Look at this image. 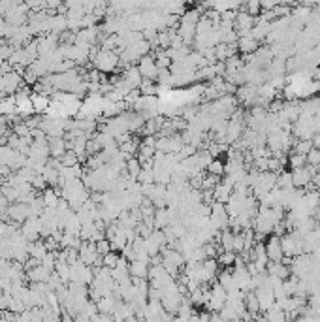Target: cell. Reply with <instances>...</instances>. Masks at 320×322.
Masks as SVG:
<instances>
[{
    "mask_svg": "<svg viewBox=\"0 0 320 322\" xmlns=\"http://www.w3.org/2000/svg\"><path fill=\"white\" fill-rule=\"evenodd\" d=\"M8 217L17 225H23L30 217V203L25 202H14L8 205Z\"/></svg>",
    "mask_w": 320,
    "mask_h": 322,
    "instance_id": "cell-4",
    "label": "cell"
},
{
    "mask_svg": "<svg viewBox=\"0 0 320 322\" xmlns=\"http://www.w3.org/2000/svg\"><path fill=\"white\" fill-rule=\"evenodd\" d=\"M266 271H268L269 275H275V277L283 279V281L292 275L290 264L283 262V260H277V262H271V260H269L268 266H266Z\"/></svg>",
    "mask_w": 320,
    "mask_h": 322,
    "instance_id": "cell-10",
    "label": "cell"
},
{
    "mask_svg": "<svg viewBox=\"0 0 320 322\" xmlns=\"http://www.w3.org/2000/svg\"><path fill=\"white\" fill-rule=\"evenodd\" d=\"M277 187L279 188H294V179H292V170H281L277 173Z\"/></svg>",
    "mask_w": 320,
    "mask_h": 322,
    "instance_id": "cell-21",
    "label": "cell"
},
{
    "mask_svg": "<svg viewBox=\"0 0 320 322\" xmlns=\"http://www.w3.org/2000/svg\"><path fill=\"white\" fill-rule=\"evenodd\" d=\"M136 181L140 183V185H147V183H155V172H153V168L151 166H143L140 173H138V177Z\"/></svg>",
    "mask_w": 320,
    "mask_h": 322,
    "instance_id": "cell-23",
    "label": "cell"
},
{
    "mask_svg": "<svg viewBox=\"0 0 320 322\" xmlns=\"http://www.w3.org/2000/svg\"><path fill=\"white\" fill-rule=\"evenodd\" d=\"M30 100H32V105H34V112L36 113H45V110L51 104V98L44 94V92H32Z\"/></svg>",
    "mask_w": 320,
    "mask_h": 322,
    "instance_id": "cell-15",
    "label": "cell"
},
{
    "mask_svg": "<svg viewBox=\"0 0 320 322\" xmlns=\"http://www.w3.org/2000/svg\"><path fill=\"white\" fill-rule=\"evenodd\" d=\"M47 253H49V251H47V245H45L44 238H40V240L36 241H29V256L38 258V260L42 262V258H44Z\"/></svg>",
    "mask_w": 320,
    "mask_h": 322,
    "instance_id": "cell-14",
    "label": "cell"
},
{
    "mask_svg": "<svg viewBox=\"0 0 320 322\" xmlns=\"http://www.w3.org/2000/svg\"><path fill=\"white\" fill-rule=\"evenodd\" d=\"M17 113V104H15V94L14 96H4L0 98V115L4 117H10Z\"/></svg>",
    "mask_w": 320,
    "mask_h": 322,
    "instance_id": "cell-18",
    "label": "cell"
},
{
    "mask_svg": "<svg viewBox=\"0 0 320 322\" xmlns=\"http://www.w3.org/2000/svg\"><path fill=\"white\" fill-rule=\"evenodd\" d=\"M142 168H143V166H142V162H140V158H138V157L127 158V175H128V177L136 179Z\"/></svg>",
    "mask_w": 320,
    "mask_h": 322,
    "instance_id": "cell-22",
    "label": "cell"
},
{
    "mask_svg": "<svg viewBox=\"0 0 320 322\" xmlns=\"http://www.w3.org/2000/svg\"><path fill=\"white\" fill-rule=\"evenodd\" d=\"M149 268H151L149 258L130 260V275H132V279H149Z\"/></svg>",
    "mask_w": 320,
    "mask_h": 322,
    "instance_id": "cell-8",
    "label": "cell"
},
{
    "mask_svg": "<svg viewBox=\"0 0 320 322\" xmlns=\"http://www.w3.org/2000/svg\"><path fill=\"white\" fill-rule=\"evenodd\" d=\"M121 258V253H117V251H110L108 255H104V266L105 268H110V270H113L115 266H117V262H119Z\"/></svg>",
    "mask_w": 320,
    "mask_h": 322,
    "instance_id": "cell-29",
    "label": "cell"
},
{
    "mask_svg": "<svg viewBox=\"0 0 320 322\" xmlns=\"http://www.w3.org/2000/svg\"><path fill=\"white\" fill-rule=\"evenodd\" d=\"M313 140H303V138H296L294 140V145H292V153H298V155H305L313 149Z\"/></svg>",
    "mask_w": 320,
    "mask_h": 322,
    "instance_id": "cell-20",
    "label": "cell"
},
{
    "mask_svg": "<svg viewBox=\"0 0 320 322\" xmlns=\"http://www.w3.org/2000/svg\"><path fill=\"white\" fill-rule=\"evenodd\" d=\"M254 21H256V17L251 14H247L245 10H241L236 14V19H234V29L238 32L239 36H243L247 32H251L254 27Z\"/></svg>",
    "mask_w": 320,
    "mask_h": 322,
    "instance_id": "cell-5",
    "label": "cell"
},
{
    "mask_svg": "<svg viewBox=\"0 0 320 322\" xmlns=\"http://www.w3.org/2000/svg\"><path fill=\"white\" fill-rule=\"evenodd\" d=\"M236 256H238V253H234V251H223L221 255L217 256V260L221 264V268H228V266H234Z\"/></svg>",
    "mask_w": 320,
    "mask_h": 322,
    "instance_id": "cell-24",
    "label": "cell"
},
{
    "mask_svg": "<svg viewBox=\"0 0 320 322\" xmlns=\"http://www.w3.org/2000/svg\"><path fill=\"white\" fill-rule=\"evenodd\" d=\"M207 173H213V175L223 177L224 175V162L223 160H221V158H213V160L207 164Z\"/></svg>",
    "mask_w": 320,
    "mask_h": 322,
    "instance_id": "cell-26",
    "label": "cell"
},
{
    "mask_svg": "<svg viewBox=\"0 0 320 322\" xmlns=\"http://www.w3.org/2000/svg\"><path fill=\"white\" fill-rule=\"evenodd\" d=\"M51 275V271L47 270L45 266H42V262L34 266V268H30L27 270V279H29L30 283H42V281H47V277Z\"/></svg>",
    "mask_w": 320,
    "mask_h": 322,
    "instance_id": "cell-12",
    "label": "cell"
},
{
    "mask_svg": "<svg viewBox=\"0 0 320 322\" xmlns=\"http://www.w3.org/2000/svg\"><path fill=\"white\" fill-rule=\"evenodd\" d=\"M307 164V157L305 155H298V153H290V157H288V166H290L292 170L294 168H301V166Z\"/></svg>",
    "mask_w": 320,
    "mask_h": 322,
    "instance_id": "cell-28",
    "label": "cell"
},
{
    "mask_svg": "<svg viewBox=\"0 0 320 322\" xmlns=\"http://www.w3.org/2000/svg\"><path fill=\"white\" fill-rule=\"evenodd\" d=\"M94 245H96V251H98V253H100L102 256L108 255V253L112 251V241L108 240V238H102V240H98L96 243H94Z\"/></svg>",
    "mask_w": 320,
    "mask_h": 322,
    "instance_id": "cell-32",
    "label": "cell"
},
{
    "mask_svg": "<svg viewBox=\"0 0 320 322\" xmlns=\"http://www.w3.org/2000/svg\"><path fill=\"white\" fill-rule=\"evenodd\" d=\"M254 294H256V298L260 301V311H268L273 303H275V292H273V288L269 285H260L258 288H254Z\"/></svg>",
    "mask_w": 320,
    "mask_h": 322,
    "instance_id": "cell-6",
    "label": "cell"
},
{
    "mask_svg": "<svg viewBox=\"0 0 320 322\" xmlns=\"http://www.w3.org/2000/svg\"><path fill=\"white\" fill-rule=\"evenodd\" d=\"M138 70L142 74L143 79H155L157 81V75H158V66H157V60H155V55L153 53H147L143 55L142 59L138 60Z\"/></svg>",
    "mask_w": 320,
    "mask_h": 322,
    "instance_id": "cell-1",
    "label": "cell"
},
{
    "mask_svg": "<svg viewBox=\"0 0 320 322\" xmlns=\"http://www.w3.org/2000/svg\"><path fill=\"white\" fill-rule=\"evenodd\" d=\"M307 164L316 166V168H318L320 166V147H314L313 145V149L307 153Z\"/></svg>",
    "mask_w": 320,
    "mask_h": 322,
    "instance_id": "cell-30",
    "label": "cell"
},
{
    "mask_svg": "<svg viewBox=\"0 0 320 322\" xmlns=\"http://www.w3.org/2000/svg\"><path fill=\"white\" fill-rule=\"evenodd\" d=\"M232 192H234V185H230L228 181H219V185L213 188L215 200L217 202H223V203L228 202V198H230Z\"/></svg>",
    "mask_w": 320,
    "mask_h": 322,
    "instance_id": "cell-13",
    "label": "cell"
},
{
    "mask_svg": "<svg viewBox=\"0 0 320 322\" xmlns=\"http://www.w3.org/2000/svg\"><path fill=\"white\" fill-rule=\"evenodd\" d=\"M316 172V166H301V168H294L292 170V179H294V187L296 188H305L311 179H313V173Z\"/></svg>",
    "mask_w": 320,
    "mask_h": 322,
    "instance_id": "cell-3",
    "label": "cell"
},
{
    "mask_svg": "<svg viewBox=\"0 0 320 322\" xmlns=\"http://www.w3.org/2000/svg\"><path fill=\"white\" fill-rule=\"evenodd\" d=\"M245 309L253 316H256L258 313H260V301H258V298H256L254 290H249V292H245Z\"/></svg>",
    "mask_w": 320,
    "mask_h": 322,
    "instance_id": "cell-19",
    "label": "cell"
},
{
    "mask_svg": "<svg viewBox=\"0 0 320 322\" xmlns=\"http://www.w3.org/2000/svg\"><path fill=\"white\" fill-rule=\"evenodd\" d=\"M47 143H49V155L53 158H60L68 151L66 138H62V136H57V138L51 136V138H47Z\"/></svg>",
    "mask_w": 320,
    "mask_h": 322,
    "instance_id": "cell-11",
    "label": "cell"
},
{
    "mask_svg": "<svg viewBox=\"0 0 320 322\" xmlns=\"http://www.w3.org/2000/svg\"><path fill=\"white\" fill-rule=\"evenodd\" d=\"M17 153L19 151H15L14 147H10L8 143H0V164L4 166H12V162L15 160V157H17Z\"/></svg>",
    "mask_w": 320,
    "mask_h": 322,
    "instance_id": "cell-16",
    "label": "cell"
},
{
    "mask_svg": "<svg viewBox=\"0 0 320 322\" xmlns=\"http://www.w3.org/2000/svg\"><path fill=\"white\" fill-rule=\"evenodd\" d=\"M243 10H245L247 14L258 17L262 14V0H245L243 2Z\"/></svg>",
    "mask_w": 320,
    "mask_h": 322,
    "instance_id": "cell-25",
    "label": "cell"
},
{
    "mask_svg": "<svg viewBox=\"0 0 320 322\" xmlns=\"http://www.w3.org/2000/svg\"><path fill=\"white\" fill-rule=\"evenodd\" d=\"M264 316H266V320L269 322H283L286 320V311L283 307H279L277 303H273L268 311H264Z\"/></svg>",
    "mask_w": 320,
    "mask_h": 322,
    "instance_id": "cell-17",
    "label": "cell"
},
{
    "mask_svg": "<svg viewBox=\"0 0 320 322\" xmlns=\"http://www.w3.org/2000/svg\"><path fill=\"white\" fill-rule=\"evenodd\" d=\"M59 160H60V164H62V166L81 164V162H79V157H77V155H75V151H72V149H68L66 153H64V155L59 158Z\"/></svg>",
    "mask_w": 320,
    "mask_h": 322,
    "instance_id": "cell-27",
    "label": "cell"
},
{
    "mask_svg": "<svg viewBox=\"0 0 320 322\" xmlns=\"http://www.w3.org/2000/svg\"><path fill=\"white\" fill-rule=\"evenodd\" d=\"M266 255L271 262H277V260H283V247H281V238L275 236V234H269V238L266 240Z\"/></svg>",
    "mask_w": 320,
    "mask_h": 322,
    "instance_id": "cell-7",
    "label": "cell"
},
{
    "mask_svg": "<svg viewBox=\"0 0 320 322\" xmlns=\"http://www.w3.org/2000/svg\"><path fill=\"white\" fill-rule=\"evenodd\" d=\"M258 47H260V42H258L251 32H247V34L238 38V53H241V55H251V53H254Z\"/></svg>",
    "mask_w": 320,
    "mask_h": 322,
    "instance_id": "cell-9",
    "label": "cell"
},
{
    "mask_svg": "<svg viewBox=\"0 0 320 322\" xmlns=\"http://www.w3.org/2000/svg\"><path fill=\"white\" fill-rule=\"evenodd\" d=\"M12 132H14V134H17V136H29L30 134V127L27 125V123H25V119H23L21 123L17 121L14 127H12Z\"/></svg>",
    "mask_w": 320,
    "mask_h": 322,
    "instance_id": "cell-31",
    "label": "cell"
},
{
    "mask_svg": "<svg viewBox=\"0 0 320 322\" xmlns=\"http://www.w3.org/2000/svg\"><path fill=\"white\" fill-rule=\"evenodd\" d=\"M42 230H44V225H42V219L40 217H29L21 225V234L27 238V241L40 240L42 238Z\"/></svg>",
    "mask_w": 320,
    "mask_h": 322,
    "instance_id": "cell-2",
    "label": "cell"
}]
</instances>
